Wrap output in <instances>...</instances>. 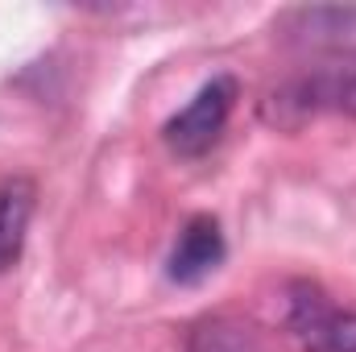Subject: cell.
Here are the masks:
<instances>
[{"mask_svg": "<svg viewBox=\"0 0 356 352\" xmlns=\"http://www.w3.org/2000/svg\"><path fill=\"white\" fill-rule=\"evenodd\" d=\"M186 352H266L257 336L236 319H203L191 328Z\"/></svg>", "mask_w": 356, "mask_h": 352, "instance_id": "7", "label": "cell"}, {"mask_svg": "<svg viewBox=\"0 0 356 352\" xmlns=\"http://www.w3.org/2000/svg\"><path fill=\"white\" fill-rule=\"evenodd\" d=\"M290 332L298 336L302 352H356V311L336 307L315 286H294Z\"/></svg>", "mask_w": 356, "mask_h": 352, "instance_id": "2", "label": "cell"}, {"mask_svg": "<svg viewBox=\"0 0 356 352\" xmlns=\"http://www.w3.org/2000/svg\"><path fill=\"white\" fill-rule=\"evenodd\" d=\"M286 33L294 46L311 54H332V58H356V8L323 4V8H294L286 13Z\"/></svg>", "mask_w": 356, "mask_h": 352, "instance_id": "4", "label": "cell"}, {"mask_svg": "<svg viewBox=\"0 0 356 352\" xmlns=\"http://www.w3.org/2000/svg\"><path fill=\"white\" fill-rule=\"evenodd\" d=\"M282 104H294L298 112H353L356 116V58H332L315 67L311 75L294 79L277 95Z\"/></svg>", "mask_w": 356, "mask_h": 352, "instance_id": "5", "label": "cell"}, {"mask_svg": "<svg viewBox=\"0 0 356 352\" xmlns=\"http://www.w3.org/2000/svg\"><path fill=\"white\" fill-rule=\"evenodd\" d=\"M33 203H38V186L29 178L13 175L0 182V273H8L21 262L29 220H33Z\"/></svg>", "mask_w": 356, "mask_h": 352, "instance_id": "6", "label": "cell"}, {"mask_svg": "<svg viewBox=\"0 0 356 352\" xmlns=\"http://www.w3.org/2000/svg\"><path fill=\"white\" fill-rule=\"evenodd\" d=\"M236 95H241V83L232 75L207 79L203 88L191 95V104L162 125V141L170 145V154H178V158H203L220 141V133L228 129Z\"/></svg>", "mask_w": 356, "mask_h": 352, "instance_id": "1", "label": "cell"}, {"mask_svg": "<svg viewBox=\"0 0 356 352\" xmlns=\"http://www.w3.org/2000/svg\"><path fill=\"white\" fill-rule=\"evenodd\" d=\"M224 257H228V245H224L220 220L216 216H191L178 232L175 249H170L166 278L178 286H199L224 265Z\"/></svg>", "mask_w": 356, "mask_h": 352, "instance_id": "3", "label": "cell"}]
</instances>
